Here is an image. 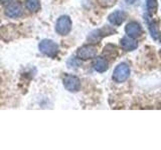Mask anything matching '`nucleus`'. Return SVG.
Instances as JSON below:
<instances>
[{
    "mask_svg": "<svg viewBox=\"0 0 161 150\" xmlns=\"http://www.w3.org/2000/svg\"><path fill=\"white\" fill-rule=\"evenodd\" d=\"M93 65H94V69L100 73L107 71V69H108V61H107V59L104 57H97Z\"/></svg>",
    "mask_w": 161,
    "mask_h": 150,
    "instance_id": "obj_11",
    "label": "nucleus"
},
{
    "mask_svg": "<svg viewBox=\"0 0 161 150\" xmlns=\"http://www.w3.org/2000/svg\"><path fill=\"white\" fill-rule=\"evenodd\" d=\"M160 42H161V38H160Z\"/></svg>",
    "mask_w": 161,
    "mask_h": 150,
    "instance_id": "obj_20",
    "label": "nucleus"
},
{
    "mask_svg": "<svg viewBox=\"0 0 161 150\" xmlns=\"http://www.w3.org/2000/svg\"><path fill=\"white\" fill-rule=\"evenodd\" d=\"M120 45L125 51H133L138 47V43L135 41L134 38L123 37L120 40Z\"/></svg>",
    "mask_w": 161,
    "mask_h": 150,
    "instance_id": "obj_10",
    "label": "nucleus"
},
{
    "mask_svg": "<svg viewBox=\"0 0 161 150\" xmlns=\"http://www.w3.org/2000/svg\"><path fill=\"white\" fill-rule=\"evenodd\" d=\"M0 23H1V19H0Z\"/></svg>",
    "mask_w": 161,
    "mask_h": 150,
    "instance_id": "obj_19",
    "label": "nucleus"
},
{
    "mask_svg": "<svg viewBox=\"0 0 161 150\" xmlns=\"http://www.w3.org/2000/svg\"><path fill=\"white\" fill-rule=\"evenodd\" d=\"M125 32L131 38H137L141 36V34H142V28H141L139 23L132 21L126 25Z\"/></svg>",
    "mask_w": 161,
    "mask_h": 150,
    "instance_id": "obj_6",
    "label": "nucleus"
},
{
    "mask_svg": "<svg viewBox=\"0 0 161 150\" xmlns=\"http://www.w3.org/2000/svg\"><path fill=\"white\" fill-rule=\"evenodd\" d=\"M130 75V67L126 63H120L117 67L115 68L113 72V79L114 81L118 83L125 82L129 78Z\"/></svg>",
    "mask_w": 161,
    "mask_h": 150,
    "instance_id": "obj_3",
    "label": "nucleus"
},
{
    "mask_svg": "<svg viewBox=\"0 0 161 150\" xmlns=\"http://www.w3.org/2000/svg\"><path fill=\"white\" fill-rule=\"evenodd\" d=\"M22 14V6L17 2L9 3L5 9V15L10 18H17Z\"/></svg>",
    "mask_w": 161,
    "mask_h": 150,
    "instance_id": "obj_7",
    "label": "nucleus"
},
{
    "mask_svg": "<svg viewBox=\"0 0 161 150\" xmlns=\"http://www.w3.org/2000/svg\"><path fill=\"white\" fill-rule=\"evenodd\" d=\"M72 25L73 23L70 18L67 15H63L58 19L57 23H55V31L62 36H65L72 30Z\"/></svg>",
    "mask_w": 161,
    "mask_h": 150,
    "instance_id": "obj_2",
    "label": "nucleus"
},
{
    "mask_svg": "<svg viewBox=\"0 0 161 150\" xmlns=\"http://www.w3.org/2000/svg\"><path fill=\"white\" fill-rule=\"evenodd\" d=\"M112 33H115V30L109 27H104L102 29H98L96 31L92 32L89 36L90 41H99L101 38H103L104 36H107V35H111Z\"/></svg>",
    "mask_w": 161,
    "mask_h": 150,
    "instance_id": "obj_8",
    "label": "nucleus"
},
{
    "mask_svg": "<svg viewBox=\"0 0 161 150\" xmlns=\"http://www.w3.org/2000/svg\"><path fill=\"white\" fill-rule=\"evenodd\" d=\"M97 53H98L97 48H96L94 45L89 44V45H84V46L80 47L78 49L77 56L79 59L88 60V59L95 58L97 56Z\"/></svg>",
    "mask_w": 161,
    "mask_h": 150,
    "instance_id": "obj_4",
    "label": "nucleus"
},
{
    "mask_svg": "<svg viewBox=\"0 0 161 150\" xmlns=\"http://www.w3.org/2000/svg\"><path fill=\"white\" fill-rule=\"evenodd\" d=\"M146 7H147V10L150 14H154L156 11H157V8H158L157 0H147V2H146Z\"/></svg>",
    "mask_w": 161,
    "mask_h": 150,
    "instance_id": "obj_14",
    "label": "nucleus"
},
{
    "mask_svg": "<svg viewBox=\"0 0 161 150\" xmlns=\"http://www.w3.org/2000/svg\"><path fill=\"white\" fill-rule=\"evenodd\" d=\"M103 54H104L105 57L110 58V59H114L116 56H117L118 50H117V48H116V46H114V45L109 44V45H107V46L104 48Z\"/></svg>",
    "mask_w": 161,
    "mask_h": 150,
    "instance_id": "obj_12",
    "label": "nucleus"
},
{
    "mask_svg": "<svg viewBox=\"0 0 161 150\" xmlns=\"http://www.w3.org/2000/svg\"><path fill=\"white\" fill-rule=\"evenodd\" d=\"M137 0H126V2H127L128 4H134Z\"/></svg>",
    "mask_w": 161,
    "mask_h": 150,
    "instance_id": "obj_18",
    "label": "nucleus"
},
{
    "mask_svg": "<svg viewBox=\"0 0 161 150\" xmlns=\"http://www.w3.org/2000/svg\"><path fill=\"white\" fill-rule=\"evenodd\" d=\"M149 30H150V33H151V36H152L154 39H157L159 36V30H158V26L156 25L155 22H150L149 23Z\"/></svg>",
    "mask_w": 161,
    "mask_h": 150,
    "instance_id": "obj_15",
    "label": "nucleus"
},
{
    "mask_svg": "<svg viewBox=\"0 0 161 150\" xmlns=\"http://www.w3.org/2000/svg\"><path fill=\"white\" fill-rule=\"evenodd\" d=\"M25 6L31 12H36L40 8L39 0H25Z\"/></svg>",
    "mask_w": 161,
    "mask_h": 150,
    "instance_id": "obj_13",
    "label": "nucleus"
},
{
    "mask_svg": "<svg viewBox=\"0 0 161 150\" xmlns=\"http://www.w3.org/2000/svg\"><path fill=\"white\" fill-rule=\"evenodd\" d=\"M38 48L42 54L48 57H55L58 53V45L50 39H43L39 42Z\"/></svg>",
    "mask_w": 161,
    "mask_h": 150,
    "instance_id": "obj_1",
    "label": "nucleus"
},
{
    "mask_svg": "<svg viewBox=\"0 0 161 150\" xmlns=\"http://www.w3.org/2000/svg\"><path fill=\"white\" fill-rule=\"evenodd\" d=\"M125 19H126V13L122 11V10H116V11L111 13L108 17L109 22L113 25H116V26H119V25L122 24Z\"/></svg>",
    "mask_w": 161,
    "mask_h": 150,
    "instance_id": "obj_9",
    "label": "nucleus"
},
{
    "mask_svg": "<svg viewBox=\"0 0 161 150\" xmlns=\"http://www.w3.org/2000/svg\"><path fill=\"white\" fill-rule=\"evenodd\" d=\"M12 0H0V3H2V4H9V3H11Z\"/></svg>",
    "mask_w": 161,
    "mask_h": 150,
    "instance_id": "obj_17",
    "label": "nucleus"
},
{
    "mask_svg": "<svg viewBox=\"0 0 161 150\" xmlns=\"http://www.w3.org/2000/svg\"><path fill=\"white\" fill-rule=\"evenodd\" d=\"M64 88L69 92H77L80 88V79L75 76V75H65L63 79Z\"/></svg>",
    "mask_w": 161,
    "mask_h": 150,
    "instance_id": "obj_5",
    "label": "nucleus"
},
{
    "mask_svg": "<svg viewBox=\"0 0 161 150\" xmlns=\"http://www.w3.org/2000/svg\"><path fill=\"white\" fill-rule=\"evenodd\" d=\"M117 0H98V3L100 6L108 8V7H112L113 5H115Z\"/></svg>",
    "mask_w": 161,
    "mask_h": 150,
    "instance_id": "obj_16",
    "label": "nucleus"
}]
</instances>
